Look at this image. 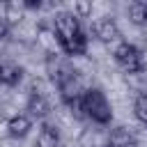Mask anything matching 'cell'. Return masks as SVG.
<instances>
[{
    "instance_id": "30bf717a",
    "label": "cell",
    "mask_w": 147,
    "mask_h": 147,
    "mask_svg": "<svg viewBox=\"0 0 147 147\" xmlns=\"http://www.w3.org/2000/svg\"><path fill=\"white\" fill-rule=\"evenodd\" d=\"M0 74H2V85L7 87H16L23 80V67L18 64H0Z\"/></svg>"
},
{
    "instance_id": "5bb4252c",
    "label": "cell",
    "mask_w": 147,
    "mask_h": 147,
    "mask_svg": "<svg viewBox=\"0 0 147 147\" xmlns=\"http://www.w3.org/2000/svg\"><path fill=\"white\" fill-rule=\"evenodd\" d=\"M11 30H14V28H11V25L7 23V18L0 14V41H5V39L11 34Z\"/></svg>"
},
{
    "instance_id": "6da1fadb",
    "label": "cell",
    "mask_w": 147,
    "mask_h": 147,
    "mask_svg": "<svg viewBox=\"0 0 147 147\" xmlns=\"http://www.w3.org/2000/svg\"><path fill=\"white\" fill-rule=\"evenodd\" d=\"M51 28H53L55 39H57V44H60V51H62L67 57H78V55H85V53H87L90 37H87V32L83 30L80 18L74 16L69 9L55 11Z\"/></svg>"
},
{
    "instance_id": "8992f818",
    "label": "cell",
    "mask_w": 147,
    "mask_h": 147,
    "mask_svg": "<svg viewBox=\"0 0 147 147\" xmlns=\"http://www.w3.org/2000/svg\"><path fill=\"white\" fill-rule=\"evenodd\" d=\"M78 147H108V131H103L101 126H85L78 133Z\"/></svg>"
},
{
    "instance_id": "277c9868",
    "label": "cell",
    "mask_w": 147,
    "mask_h": 147,
    "mask_svg": "<svg viewBox=\"0 0 147 147\" xmlns=\"http://www.w3.org/2000/svg\"><path fill=\"white\" fill-rule=\"evenodd\" d=\"M92 32L101 44H119V41H124L122 39V30H119V25H117V21L113 16L96 18L92 23Z\"/></svg>"
},
{
    "instance_id": "7a4b0ae2",
    "label": "cell",
    "mask_w": 147,
    "mask_h": 147,
    "mask_svg": "<svg viewBox=\"0 0 147 147\" xmlns=\"http://www.w3.org/2000/svg\"><path fill=\"white\" fill-rule=\"evenodd\" d=\"M80 115L96 126H108L113 122V106L101 87H85L80 96Z\"/></svg>"
},
{
    "instance_id": "4fadbf2b",
    "label": "cell",
    "mask_w": 147,
    "mask_h": 147,
    "mask_svg": "<svg viewBox=\"0 0 147 147\" xmlns=\"http://www.w3.org/2000/svg\"><path fill=\"white\" fill-rule=\"evenodd\" d=\"M74 16H78V18H87L90 14H92V5L90 2H74V7L69 9Z\"/></svg>"
},
{
    "instance_id": "7c38bea8",
    "label": "cell",
    "mask_w": 147,
    "mask_h": 147,
    "mask_svg": "<svg viewBox=\"0 0 147 147\" xmlns=\"http://www.w3.org/2000/svg\"><path fill=\"white\" fill-rule=\"evenodd\" d=\"M133 115L140 124H147V92H138L133 99Z\"/></svg>"
},
{
    "instance_id": "ba28073f",
    "label": "cell",
    "mask_w": 147,
    "mask_h": 147,
    "mask_svg": "<svg viewBox=\"0 0 147 147\" xmlns=\"http://www.w3.org/2000/svg\"><path fill=\"white\" fill-rule=\"evenodd\" d=\"M108 147H138V140L126 126H113L108 131Z\"/></svg>"
},
{
    "instance_id": "3957f363",
    "label": "cell",
    "mask_w": 147,
    "mask_h": 147,
    "mask_svg": "<svg viewBox=\"0 0 147 147\" xmlns=\"http://www.w3.org/2000/svg\"><path fill=\"white\" fill-rule=\"evenodd\" d=\"M113 57L119 64V69L126 71V74H140V71H145L142 51L136 44H131V41H119L115 46V51H113Z\"/></svg>"
},
{
    "instance_id": "52a82bcc",
    "label": "cell",
    "mask_w": 147,
    "mask_h": 147,
    "mask_svg": "<svg viewBox=\"0 0 147 147\" xmlns=\"http://www.w3.org/2000/svg\"><path fill=\"white\" fill-rule=\"evenodd\" d=\"M32 129V119L25 115V113H16L7 119V133L11 138H25Z\"/></svg>"
},
{
    "instance_id": "9c48e42d",
    "label": "cell",
    "mask_w": 147,
    "mask_h": 147,
    "mask_svg": "<svg viewBox=\"0 0 147 147\" xmlns=\"http://www.w3.org/2000/svg\"><path fill=\"white\" fill-rule=\"evenodd\" d=\"M37 147H60V133L53 124L41 122L39 133H37Z\"/></svg>"
},
{
    "instance_id": "8fae6325",
    "label": "cell",
    "mask_w": 147,
    "mask_h": 147,
    "mask_svg": "<svg viewBox=\"0 0 147 147\" xmlns=\"http://www.w3.org/2000/svg\"><path fill=\"white\" fill-rule=\"evenodd\" d=\"M126 14H129V21H131L133 25H147V2L133 0V2L129 5Z\"/></svg>"
},
{
    "instance_id": "9a60e30c",
    "label": "cell",
    "mask_w": 147,
    "mask_h": 147,
    "mask_svg": "<svg viewBox=\"0 0 147 147\" xmlns=\"http://www.w3.org/2000/svg\"><path fill=\"white\" fill-rule=\"evenodd\" d=\"M0 85H2V74H0Z\"/></svg>"
},
{
    "instance_id": "5b68a950",
    "label": "cell",
    "mask_w": 147,
    "mask_h": 147,
    "mask_svg": "<svg viewBox=\"0 0 147 147\" xmlns=\"http://www.w3.org/2000/svg\"><path fill=\"white\" fill-rule=\"evenodd\" d=\"M51 113V103H48V99H46V94L41 92V90H37V87H32L30 90V94H28V101H25V115L34 122V119H44L46 115Z\"/></svg>"
}]
</instances>
